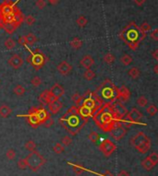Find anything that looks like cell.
Listing matches in <instances>:
<instances>
[{
  "mask_svg": "<svg viewBox=\"0 0 158 176\" xmlns=\"http://www.w3.org/2000/svg\"><path fill=\"white\" fill-rule=\"evenodd\" d=\"M89 119L82 117L79 113L78 107L71 106L67 113L59 118V124L63 126L70 136H76L88 123Z\"/></svg>",
  "mask_w": 158,
  "mask_h": 176,
  "instance_id": "cell-1",
  "label": "cell"
},
{
  "mask_svg": "<svg viewBox=\"0 0 158 176\" xmlns=\"http://www.w3.org/2000/svg\"><path fill=\"white\" fill-rule=\"evenodd\" d=\"M11 0H5L0 4V27L6 24H13L17 28L24 21V16Z\"/></svg>",
  "mask_w": 158,
  "mask_h": 176,
  "instance_id": "cell-2",
  "label": "cell"
},
{
  "mask_svg": "<svg viewBox=\"0 0 158 176\" xmlns=\"http://www.w3.org/2000/svg\"><path fill=\"white\" fill-rule=\"evenodd\" d=\"M96 126L104 132H109L114 126L121 123L114 114L111 102L104 103L92 116Z\"/></svg>",
  "mask_w": 158,
  "mask_h": 176,
  "instance_id": "cell-3",
  "label": "cell"
},
{
  "mask_svg": "<svg viewBox=\"0 0 158 176\" xmlns=\"http://www.w3.org/2000/svg\"><path fill=\"white\" fill-rule=\"evenodd\" d=\"M146 33L142 32L135 23L126 26L119 33V38L132 49L135 51L142 40H144Z\"/></svg>",
  "mask_w": 158,
  "mask_h": 176,
  "instance_id": "cell-4",
  "label": "cell"
},
{
  "mask_svg": "<svg viewBox=\"0 0 158 176\" xmlns=\"http://www.w3.org/2000/svg\"><path fill=\"white\" fill-rule=\"evenodd\" d=\"M117 90L118 88H117L110 79H105L100 86L97 87L95 92L101 99H105L109 102H114L117 101Z\"/></svg>",
  "mask_w": 158,
  "mask_h": 176,
  "instance_id": "cell-5",
  "label": "cell"
},
{
  "mask_svg": "<svg viewBox=\"0 0 158 176\" xmlns=\"http://www.w3.org/2000/svg\"><path fill=\"white\" fill-rule=\"evenodd\" d=\"M131 144L141 154H146L150 151L152 146L151 139L141 131L132 137L131 139Z\"/></svg>",
  "mask_w": 158,
  "mask_h": 176,
  "instance_id": "cell-6",
  "label": "cell"
},
{
  "mask_svg": "<svg viewBox=\"0 0 158 176\" xmlns=\"http://www.w3.org/2000/svg\"><path fill=\"white\" fill-rule=\"evenodd\" d=\"M48 61L46 55L38 48L30 51V55L27 57V62L30 63L35 70H40Z\"/></svg>",
  "mask_w": 158,
  "mask_h": 176,
  "instance_id": "cell-7",
  "label": "cell"
},
{
  "mask_svg": "<svg viewBox=\"0 0 158 176\" xmlns=\"http://www.w3.org/2000/svg\"><path fill=\"white\" fill-rule=\"evenodd\" d=\"M27 162V167L31 172L39 171L46 162V160L40 154V152L34 151L30 152V154L25 158Z\"/></svg>",
  "mask_w": 158,
  "mask_h": 176,
  "instance_id": "cell-8",
  "label": "cell"
},
{
  "mask_svg": "<svg viewBox=\"0 0 158 176\" xmlns=\"http://www.w3.org/2000/svg\"><path fill=\"white\" fill-rule=\"evenodd\" d=\"M143 118L142 113L136 108H132L131 111H128L127 114L122 119L121 124L125 126L130 127L133 125H141V119Z\"/></svg>",
  "mask_w": 158,
  "mask_h": 176,
  "instance_id": "cell-9",
  "label": "cell"
},
{
  "mask_svg": "<svg viewBox=\"0 0 158 176\" xmlns=\"http://www.w3.org/2000/svg\"><path fill=\"white\" fill-rule=\"evenodd\" d=\"M110 137L116 140V141H119L121 140L127 134V127L124 126L123 124L121 123H118L117 125L114 126L110 131Z\"/></svg>",
  "mask_w": 158,
  "mask_h": 176,
  "instance_id": "cell-10",
  "label": "cell"
},
{
  "mask_svg": "<svg viewBox=\"0 0 158 176\" xmlns=\"http://www.w3.org/2000/svg\"><path fill=\"white\" fill-rule=\"evenodd\" d=\"M111 104H112V110H113V113H114L115 116L120 122H122V119L124 118V116L128 113V109L125 107V105L122 102H120V101H118L111 102Z\"/></svg>",
  "mask_w": 158,
  "mask_h": 176,
  "instance_id": "cell-11",
  "label": "cell"
},
{
  "mask_svg": "<svg viewBox=\"0 0 158 176\" xmlns=\"http://www.w3.org/2000/svg\"><path fill=\"white\" fill-rule=\"evenodd\" d=\"M116 149L117 147L114 144V142H112L108 138L103 140V142L99 145V151H101L105 157H110L116 151Z\"/></svg>",
  "mask_w": 158,
  "mask_h": 176,
  "instance_id": "cell-12",
  "label": "cell"
},
{
  "mask_svg": "<svg viewBox=\"0 0 158 176\" xmlns=\"http://www.w3.org/2000/svg\"><path fill=\"white\" fill-rule=\"evenodd\" d=\"M21 116L25 117L27 122L29 123V125L31 126V127H32V128H34V129L41 126L40 121H39V119H38V117H37V115H36L34 107H32L31 109H30L28 114H26V115H21Z\"/></svg>",
  "mask_w": 158,
  "mask_h": 176,
  "instance_id": "cell-13",
  "label": "cell"
},
{
  "mask_svg": "<svg viewBox=\"0 0 158 176\" xmlns=\"http://www.w3.org/2000/svg\"><path fill=\"white\" fill-rule=\"evenodd\" d=\"M23 63H24L23 58L20 54H18V53H14L7 60V64L12 68H14V69H18V68L22 67V65H23Z\"/></svg>",
  "mask_w": 158,
  "mask_h": 176,
  "instance_id": "cell-14",
  "label": "cell"
},
{
  "mask_svg": "<svg viewBox=\"0 0 158 176\" xmlns=\"http://www.w3.org/2000/svg\"><path fill=\"white\" fill-rule=\"evenodd\" d=\"M131 98V91L130 90L125 86L122 85L121 88L117 90V101L120 102H125L128 101Z\"/></svg>",
  "mask_w": 158,
  "mask_h": 176,
  "instance_id": "cell-15",
  "label": "cell"
},
{
  "mask_svg": "<svg viewBox=\"0 0 158 176\" xmlns=\"http://www.w3.org/2000/svg\"><path fill=\"white\" fill-rule=\"evenodd\" d=\"M49 92L53 99H60L65 94V89L60 84L55 83L51 87V89L49 90Z\"/></svg>",
  "mask_w": 158,
  "mask_h": 176,
  "instance_id": "cell-16",
  "label": "cell"
},
{
  "mask_svg": "<svg viewBox=\"0 0 158 176\" xmlns=\"http://www.w3.org/2000/svg\"><path fill=\"white\" fill-rule=\"evenodd\" d=\"M34 110H35V113H36V115L40 121V124L41 125H44L45 122L49 118L51 117V114L48 111H46L44 107H34Z\"/></svg>",
  "mask_w": 158,
  "mask_h": 176,
  "instance_id": "cell-17",
  "label": "cell"
},
{
  "mask_svg": "<svg viewBox=\"0 0 158 176\" xmlns=\"http://www.w3.org/2000/svg\"><path fill=\"white\" fill-rule=\"evenodd\" d=\"M72 66L68 63L67 61H62L60 62L57 67H56V69L58 71L59 74H61L62 76H67L69 75L71 71H72Z\"/></svg>",
  "mask_w": 158,
  "mask_h": 176,
  "instance_id": "cell-18",
  "label": "cell"
},
{
  "mask_svg": "<svg viewBox=\"0 0 158 176\" xmlns=\"http://www.w3.org/2000/svg\"><path fill=\"white\" fill-rule=\"evenodd\" d=\"M47 105L50 113L53 114H57L63 107V104L59 101V99H52Z\"/></svg>",
  "mask_w": 158,
  "mask_h": 176,
  "instance_id": "cell-19",
  "label": "cell"
},
{
  "mask_svg": "<svg viewBox=\"0 0 158 176\" xmlns=\"http://www.w3.org/2000/svg\"><path fill=\"white\" fill-rule=\"evenodd\" d=\"M79 65L85 69H91V67L94 65V58L90 54H86L80 59Z\"/></svg>",
  "mask_w": 158,
  "mask_h": 176,
  "instance_id": "cell-20",
  "label": "cell"
},
{
  "mask_svg": "<svg viewBox=\"0 0 158 176\" xmlns=\"http://www.w3.org/2000/svg\"><path fill=\"white\" fill-rule=\"evenodd\" d=\"M52 96H51V94H50V92H49V90H44L42 93H40V95H39V97H38V101L39 102L42 104V105H47L50 101L52 100Z\"/></svg>",
  "mask_w": 158,
  "mask_h": 176,
  "instance_id": "cell-21",
  "label": "cell"
},
{
  "mask_svg": "<svg viewBox=\"0 0 158 176\" xmlns=\"http://www.w3.org/2000/svg\"><path fill=\"white\" fill-rule=\"evenodd\" d=\"M12 113V109L7 104L0 105V116L2 118H7Z\"/></svg>",
  "mask_w": 158,
  "mask_h": 176,
  "instance_id": "cell-22",
  "label": "cell"
},
{
  "mask_svg": "<svg viewBox=\"0 0 158 176\" xmlns=\"http://www.w3.org/2000/svg\"><path fill=\"white\" fill-rule=\"evenodd\" d=\"M78 110H79V114L82 117H84L86 119H89V118L92 117V110L91 109H89L87 107H84L82 105H79V106H78Z\"/></svg>",
  "mask_w": 158,
  "mask_h": 176,
  "instance_id": "cell-23",
  "label": "cell"
},
{
  "mask_svg": "<svg viewBox=\"0 0 158 176\" xmlns=\"http://www.w3.org/2000/svg\"><path fill=\"white\" fill-rule=\"evenodd\" d=\"M69 44H70V46H71L73 49L78 50L79 48H81V46H82V44H83V42L79 39V37H74V38L70 41Z\"/></svg>",
  "mask_w": 158,
  "mask_h": 176,
  "instance_id": "cell-24",
  "label": "cell"
},
{
  "mask_svg": "<svg viewBox=\"0 0 158 176\" xmlns=\"http://www.w3.org/2000/svg\"><path fill=\"white\" fill-rule=\"evenodd\" d=\"M24 37H25V40H26L27 45H32V44H34L37 42V40H38L37 37H36V35L33 34V33H31V32L28 33Z\"/></svg>",
  "mask_w": 158,
  "mask_h": 176,
  "instance_id": "cell-25",
  "label": "cell"
},
{
  "mask_svg": "<svg viewBox=\"0 0 158 176\" xmlns=\"http://www.w3.org/2000/svg\"><path fill=\"white\" fill-rule=\"evenodd\" d=\"M25 92H26L25 88L22 85H20V84L15 86V88L13 89V93L17 96H22Z\"/></svg>",
  "mask_w": 158,
  "mask_h": 176,
  "instance_id": "cell-26",
  "label": "cell"
},
{
  "mask_svg": "<svg viewBox=\"0 0 158 176\" xmlns=\"http://www.w3.org/2000/svg\"><path fill=\"white\" fill-rule=\"evenodd\" d=\"M141 166H142V168L144 169V170H146V171H151V170H153V168L155 167L154 166V164L147 159V157L144 159V160H141Z\"/></svg>",
  "mask_w": 158,
  "mask_h": 176,
  "instance_id": "cell-27",
  "label": "cell"
},
{
  "mask_svg": "<svg viewBox=\"0 0 158 176\" xmlns=\"http://www.w3.org/2000/svg\"><path fill=\"white\" fill-rule=\"evenodd\" d=\"M16 42L12 39V38H7L6 41H5V43H4V45H5V47L7 49V50H12V49H14L15 47H16Z\"/></svg>",
  "mask_w": 158,
  "mask_h": 176,
  "instance_id": "cell-28",
  "label": "cell"
},
{
  "mask_svg": "<svg viewBox=\"0 0 158 176\" xmlns=\"http://www.w3.org/2000/svg\"><path fill=\"white\" fill-rule=\"evenodd\" d=\"M103 59H104L105 63L108 64V65H111V64H113L115 62L116 57H115V55L112 53H106L105 55H104Z\"/></svg>",
  "mask_w": 158,
  "mask_h": 176,
  "instance_id": "cell-29",
  "label": "cell"
},
{
  "mask_svg": "<svg viewBox=\"0 0 158 176\" xmlns=\"http://www.w3.org/2000/svg\"><path fill=\"white\" fill-rule=\"evenodd\" d=\"M128 74H129V76L132 77V79H137V78L140 77L141 72H140L139 68H137V67H132V68L128 71Z\"/></svg>",
  "mask_w": 158,
  "mask_h": 176,
  "instance_id": "cell-30",
  "label": "cell"
},
{
  "mask_svg": "<svg viewBox=\"0 0 158 176\" xmlns=\"http://www.w3.org/2000/svg\"><path fill=\"white\" fill-rule=\"evenodd\" d=\"M119 60H120V62H121L124 66H129V65H131L132 63V61H133L132 57L130 54H123V55L120 57Z\"/></svg>",
  "mask_w": 158,
  "mask_h": 176,
  "instance_id": "cell-31",
  "label": "cell"
},
{
  "mask_svg": "<svg viewBox=\"0 0 158 176\" xmlns=\"http://www.w3.org/2000/svg\"><path fill=\"white\" fill-rule=\"evenodd\" d=\"M82 99H83V97H82L81 95H79L78 92H75V93L71 96V100H72V101L74 102L75 106H77V107L81 104Z\"/></svg>",
  "mask_w": 158,
  "mask_h": 176,
  "instance_id": "cell-32",
  "label": "cell"
},
{
  "mask_svg": "<svg viewBox=\"0 0 158 176\" xmlns=\"http://www.w3.org/2000/svg\"><path fill=\"white\" fill-rule=\"evenodd\" d=\"M2 29L5 30V31L7 33V34H13L16 30H17V27L13 24H6V25L2 26Z\"/></svg>",
  "mask_w": 158,
  "mask_h": 176,
  "instance_id": "cell-33",
  "label": "cell"
},
{
  "mask_svg": "<svg viewBox=\"0 0 158 176\" xmlns=\"http://www.w3.org/2000/svg\"><path fill=\"white\" fill-rule=\"evenodd\" d=\"M158 109L157 107L155 104H151L146 108V113L150 115V116H155L157 113Z\"/></svg>",
  "mask_w": 158,
  "mask_h": 176,
  "instance_id": "cell-34",
  "label": "cell"
},
{
  "mask_svg": "<svg viewBox=\"0 0 158 176\" xmlns=\"http://www.w3.org/2000/svg\"><path fill=\"white\" fill-rule=\"evenodd\" d=\"M95 72L93 71L92 69H86V71H84L83 73V77L86 79V80H92L95 77Z\"/></svg>",
  "mask_w": 158,
  "mask_h": 176,
  "instance_id": "cell-35",
  "label": "cell"
},
{
  "mask_svg": "<svg viewBox=\"0 0 158 176\" xmlns=\"http://www.w3.org/2000/svg\"><path fill=\"white\" fill-rule=\"evenodd\" d=\"M88 139H89L92 143H97L98 140L100 139V136H99L96 132L93 131V132H91V133L88 135Z\"/></svg>",
  "mask_w": 158,
  "mask_h": 176,
  "instance_id": "cell-36",
  "label": "cell"
},
{
  "mask_svg": "<svg viewBox=\"0 0 158 176\" xmlns=\"http://www.w3.org/2000/svg\"><path fill=\"white\" fill-rule=\"evenodd\" d=\"M147 159L154 164V166H156L158 163V154L156 152H152L150 155L147 156Z\"/></svg>",
  "mask_w": 158,
  "mask_h": 176,
  "instance_id": "cell-37",
  "label": "cell"
},
{
  "mask_svg": "<svg viewBox=\"0 0 158 176\" xmlns=\"http://www.w3.org/2000/svg\"><path fill=\"white\" fill-rule=\"evenodd\" d=\"M72 165V170H73V172L77 174V175H79V174H81L83 172H84V168L79 164V163H74V164H71Z\"/></svg>",
  "mask_w": 158,
  "mask_h": 176,
  "instance_id": "cell-38",
  "label": "cell"
},
{
  "mask_svg": "<svg viewBox=\"0 0 158 176\" xmlns=\"http://www.w3.org/2000/svg\"><path fill=\"white\" fill-rule=\"evenodd\" d=\"M24 146H25L27 151H29L30 152L36 151V144L33 140H28Z\"/></svg>",
  "mask_w": 158,
  "mask_h": 176,
  "instance_id": "cell-39",
  "label": "cell"
},
{
  "mask_svg": "<svg viewBox=\"0 0 158 176\" xmlns=\"http://www.w3.org/2000/svg\"><path fill=\"white\" fill-rule=\"evenodd\" d=\"M76 22H77V24L79 25V27L83 28V27H85V26L87 25V23H88V20H87L86 17H84L83 15H80L79 18L77 19Z\"/></svg>",
  "mask_w": 158,
  "mask_h": 176,
  "instance_id": "cell-40",
  "label": "cell"
},
{
  "mask_svg": "<svg viewBox=\"0 0 158 176\" xmlns=\"http://www.w3.org/2000/svg\"><path fill=\"white\" fill-rule=\"evenodd\" d=\"M137 104L140 106V107H145L147 104H148V100H147V98L145 97V96H143V95H141V96H140L138 99H137Z\"/></svg>",
  "mask_w": 158,
  "mask_h": 176,
  "instance_id": "cell-41",
  "label": "cell"
},
{
  "mask_svg": "<svg viewBox=\"0 0 158 176\" xmlns=\"http://www.w3.org/2000/svg\"><path fill=\"white\" fill-rule=\"evenodd\" d=\"M53 151H54L55 153H56V154H61V153L64 152L65 148H64V146H63L61 143H56V144H55V146L53 147Z\"/></svg>",
  "mask_w": 158,
  "mask_h": 176,
  "instance_id": "cell-42",
  "label": "cell"
},
{
  "mask_svg": "<svg viewBox=\"0 0 158 176\" xmlns=\"http://www.w3.org/2000/svg\"><path fill=\"white\" fill-rule=\"evenodd\" d=\"M72 143V138L69 136H65L61 138V144L65 147H69Z\"/></svg>",
  "mask_w": 158,
  "mask_h": 176,
  "instance_id": "cell-43",
  "label": "cell"
},
{
  "mask_svg": "<svg viewBox=\"0 0 158 176\" xmlns=\"http://www.w3.org/2000/svg\"><path fill=\"white\" fill-rule=\"evenodd\" d=\"M31 84L33 87H39L42 84V78L38 76H35L31 79Z\"/></svg>",
  "mask_w": 158,
  "mask_h": 176,
  "instance_id": "cell-44",
  "label": "cell"
},
{
  "mask_svg": "<svg viewBox=\"0 0 158 176\" xmlns=\"http://www.w3.org/2000/svg\"><path fill=\"white\" fill-rule=\"evenodd\" d=\"M16 151H14L13 149H9V150H7V152H6V157L7 158V160H13L15 158H16Z\"/></svg>",
  "mask_w": 158,
  "mask_h": 176,
  "instance_id": "cell-45",
  "label": "cell"
},
{
  "mask_svg": "<svg viewBox=\"0 0 158 176\" xmlns=\"http://www.w3.org/2000/svg\"><path fill=\"white\" fill-rule=\"evenodd\" d=\"M24 21L28 26H31L35 22V18L31 15H28L26 17H24Z\"/></svg>",
  "mask_w": 158,
  "mask_h": 176,
  "instance_id": "cell-46",
  "label": "cell"
},
{
  "mask_svg": "<svg viewBox=\"0 0 158 176\" xmlns=\"http://www.w3.org/2000/svg\"><path fill=\"white\" fill-rule=\"evenodd\" d=\"M140 28V30L142 31V32H144V33H146L147 31H150L151 30V26L150 24L148 23V22H143V23H141V25L139 27Z\"/></svg>",
  "mask_w": 158,
  "mask_h": 176,
  "instance_id": "cell-47",
  "label": "cell"
},
{
  "mask_svg": "<svg viewBox=\"0 0 158 176\" xmlns=\"http://www.w3.org/2000/svg\"><path fill=\"white\" fill-rule=\"evenodd\" d=\"M18 167L21 169V170H25L27 167V162H26V160H25V158L24 159H21V160H19V161H18Z\"/></svg>",
  "mask_w": 158,
  "mask_h": 176,
  "instance_id": "cell-48",
  "label": "cell"
},
{
  "mask_svg": "<svg viewBox=\"0 0 158 176\" xmlns=\"http://www.w3.org/2000/svg\"><path fill=\"white\" fill-rule=\"evenodd\" d=\"M35 6L38 9H44L46 6V2L45 0H37L35 2Z\"/></svg>",
  "mask_w": 158,
  "mask_h": 176,
  "instance_id": "cell-49",
  "label": "cell"
},
{
  "mask_svg": "<svg viewBox=\"0 0 158 176\" xmlns=\"http://www.w3.org/2000/svg\"><path fill=\"white\" fill-rule=\"evenodd\" d=\"M150 36H151V38L154 40V41H156V42H157L158 41V29H156V30H154L152 32H151V34H150Z\"/></svg>",
  "mask_w": 158,
  "mask_h": 176,
  "instance_id": "cell-50",
  "label": "cell"
},
{
  "mask_svg": "<svg viewBox=\"0 0 158 176\" xmlns=\"http://www.w3.org/2000/svg\"><path fill=\"white\" fill-rule=\"evenodd\" d=\"M53 124H54V120L52 119V117H49L45 122V124L43 125V126H45V127H46V128H49V127H51L53 126Z\"/></svg>",
  "mask_w": 158,
  "mask_h": 176,
  "instance_id": "cell-51",
  "label": "cell"
},
{
  "mask_svg": "<svg viewBox=\"0 0 158 176\" xmlns=\"http://www.w3.org/2000/svg\"><path fill=\"white\" fill-rule=\"evenodd\" d=\"M18 43H19V44H20L21 45H22V46H25L26 48H28L26 40H25V37H24V36H22V37H20V39H19Z\"/></svg>",
  "mask_w": 158,
  "mask_h": 176,
  "instance_id": "cell-52",
  "label": "cell"
},
{
  "mask_svg": "<svg viewBox=\"0 0 158 176\" xmlns=\"http://www.w3.org/2000/svg\"><path fill=\"white\" fill-rule=\"evenodd\" d=\"M133 2L137 5V6H142L145 2H146V0H133Z\"/></svg>",
  "mask_w": 158,
  "mask_h": 176,
  "instance_id": "cell-53",
  "label": "cell"
},
{
  "mask_svg": "<svg viewBox=\"0 0 158 176\" xmlns=\"http://www.w3.org/2000/svg\"><path fill=\"white\" fill-rule=\"evenodd\" d=\"M152 56L154 57V59L156 60V61H158V50H155V52L152 53Z\"/></svg>",
  "mask_w": 158,
  "mask_h": 176,
  "instance_id": "cell-54",
  "label": "cell"
},
{
  "mask_svg": "<svg viewBox=\"0 0 158 176\" xmlns=\"http://www.w3.org/2000/svg\"><path fill=\"white\" fill-rule=\"evenodd\" d=\"M51 5L53 6H55V5H57L58 4V2H59V0H47Z\"/></svg>",
  "mask_w": 158,
  "mask_h": 176,
  "instance_id": "cell-55",
  "label": "cell"
},
{
  "mask_svg": "<svg viewBox=\"0 0 158 176\" xmlns=\"http://www.w3.org/2000/svg\"><path fill=\"white\" fill-rule=\"evenodd\" d=\"M154 72H155V74H156V75H157L158 74V65L157 64H156V65H155V67H154Z\"/></svg>",
  "mask_w": 158,
  "mask_h": 176,
  "instance_id": "cell-56",
  "label": "cell"
},
{
  "mask_svg": "<svg viewBox=\"0 0 158 176\" xmlns=\"http://www.w3.org/2000/svg\"><path fill=\"white\" fill-rule=\"evenodd\" d=\"M117 176H131V175H129V174H128L126 172L122 171V172H121V173H120V174H118Z\"/></svg>",
  "mask_w": 158,
  "mask_h": 176,
  "instance_id": "cell-57",
  "label": "cell"
},
{
  "mask_svg": "<svg viewBox=\"0 0 158 176\" xmlns=\"http://www.w3.org/2000/svg\"><path fill=\"white\" fill-rule=\"evenodd\" d=\"M100 176H113L109 172H105V174H100Z\"/></svg>",
  "mask_w": 158,
  "mask_h": 176,
  "instance_id": "cell-58",
  "label": "cell"
},
{
  "mask_svg": "<svg viewBox=\"0 0 158 176\" xmlns=\"http://www.w3.org/2000/svg\"><path fill=\"white\" fill-rule=\"evenodd\" d=\"M0 30H1V27H0Z\"/></svg>",
  "mask_w": 158,
  "mask_h": 176,
  "instance_id": "cell-59",
  "label": "cell"
},
{
  "mask_svg": "<svg viewBox=\"0 0 158 176\" xmlns=\"http://www.w3.org/2000/svg\"><path fill=\"white\" fill-rule=\"evenodd\" d=\"M0 83H1V80H0Z\"/></svg>",
  "mask_w": 158,
  "mask_h": 176,
  "instance_id": "cell-60",
  "label": "cell"
},
{
  "mask_svg": "<svg viewBox=\"0 0 158 176\" xmlns=\"http://www.w3.org/2000/svg\"><path fill=\"white\" fill-rule=\"evenodd\" d=\"M76 176H79V175H76Z\"/></svg>",
  "mask_w": 158,
  "mask_h": 176,
  "instance_id": "cell-61",
  "label": "cell"
}]
</instances>
